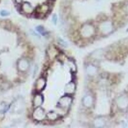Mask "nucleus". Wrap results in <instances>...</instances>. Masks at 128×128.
<instances>
[{"instance_id": "nucleus-7", "label": "nucleus", "mask_w": 128, "mask_h": 128, "mask_svg": "<svg viewBox=\"0 0 128 128\" xmlns=\"http://www.w3.org/2000/svg\"><path fill=\"white\" fill-rule=\"evenodd\" d=\"M75 89V85L74 83L71 82L68 83L65 88V91L67 94H72L74 92Z\"/></svg>"}, {"instance_id": "nucleus-11", "label": "nucleus", "mask_w": 128, "mask_h": 128, "mask_svg": "<svg viewBox=\"0 0 128 128\" xmlns=\"http://www.w3.org/2000/svg\"><path fill=\"white\" fill-rule=\"evenodd\" d=\"M36 30L40 34H41L42 35H45L46 34V31L45 30V29L43 27L41 26H39L36 28Z\"/></svg>"}, {"instance_id": "nucleus-13", "label": "nucleus", "mask_w": 128, "mask_h": 128, "mask_svg": "<svg viewBox=\"0 0 128 128\" xmlns=\"http://www.w3.org/2000/svg\"><path fill=\"white\" fill-rule=\"evenodd\" d=\"M59 43H60V44H61L62 46H64V47H67V43H66L65 41H64V40H63L59 39Z\"/></svg>"}, {"instance_id": "nucleus-8", "label": "nucleus", "mask_w": 128, "mask_h": 128, "mask_svg": "<svg viewBox=\"0 0 128 128\" xmlns=\"http://www.w3.org/2000/svg\"><path fill=\"white\" fill-rule=\"evenodd\" d=\"M29 67V63L25 60L22 59L19 61L18 63V67L21 71H25Z\"/></svg>"}, {"instance_id": "nucleus-6", "label": "nucleus", "mask_w": 128, "mask_h": 128, "mask_svg": "<svg viewBox=\"0 0 128 128\" xmlns=\"http://www.w3.org/2000/svg\"><path fill=\"white\" fill-rule=\"evenodd\" d=\"M43 102V98L42 95L38 94L34 98L33 105L36 107H40L42 104Z\"/></svg>"}, {"instance_id": "nucleus-16", "label": "nucleus", "mask_w": 128, "mask_h": 128, "mask_svg": "<svg viewBox=\"0 0 128 128\" xmlns=\"http://www.w3.org/2000/svg\"><path fill=\"white\" fill-rule=\"evenodd\" d=\"M126 9H127V11H128V5L127 6V7H126Z\"/></svg>"}, {"instance_id": "nucleus-5", "label": "nucleus", "mask_w": 128, "mask_h": 128, "mask_svg": "<svg viewBox=\"0 0 128 128\" xmlns=\"http://www.w3.org/2000/svg\"><path fill=\"white\" fill-rule=\"evenodd\" d=\"M49 5H46V4H43V5L39 6V7L37 8L36 13L38 15H44L49 11Z\"/></svg>"}, {"instance_id": "nucleus-1", "label": "nucleus", "mask_w": 128, "mask_h": 128, "mask_svg": "<svg viewBox=\"0 0 128 128\" xmlns=\"http://www.w3.org/2000/svg\"><path fill=\"white\" fill-rule=\"evenodd\" d=\"M45 117V113L43 109H42L40 107H37V109L35 110L33 113V118L37 121H42Z\"/></svg>"}, {"instance_id": "nucleus-15", "label": "nucleus", "mask_w": 128, "mask_h": 128, "mask_svg": "<svg viewBox=\"0 0 128 128\" xmlns=\"http://www.w3.org/2000/svg\"><path fill=\"white\" fill-rule=\"evenodd\" d=\"M15 1L18 4H22V3L23 2V0H15Z\"/></svg>"}, {"instance_id": "nucleus-2", "label": "nucleus", "mask_w": 128, "mask_h": 128, "mask_svg": "<svg viewBox=\"0 0 128 128\" xmlns=\"http://www.w3.org/2000/svg\"><path fill=\"white\" fill-rule=\"evenodd\" d=\"M72 102V99L69 96H64L62 98L59 102V104L60 107L62 108L68 107L71 105V103Z\"/></svg>"}, {"instance_id": "nucleus-10", "label": "nucleus", "mask_w": 128, "mask_h": 128, "mask_svg": "<svg viewBox=\"0 0 128 128\" xmlns=\"http://www.w3.org/2000/svg\"><path fill=\"white\" fill-rule=\"evenodd\" d=\"M47 116L49 120L54 121V120L56 119L58 116H57L56 113H55V112H49V113L47 115Z\"/></svg>"}, {"instance_id": "nucleus-3", "label": "nucleus", "mask_w": 128, "mask_h": 128, "mask_svg": "<svg viewBox=\"0 0 128 128\" xmlns=\"http://www.w3.org/2000/svg\"><path fill=\"white\" fill-rule=\"evenodd\" d=\"M21 10L23 13L27 14H31L33 12V8L29 2H23L21 5Z\"/></svg>"}, {"instance_id": "nucleus-12", "label": "nucleus", "mask_w": 128, "mask_h": 128, "mask_svg": "<svg viewBox=\"0 0 128 128\" xmlns=\"http://www.w3.org/2000/svg\"><path fill=\"white\" fill-rule=\"evenodd\" d=\"M9 14H10V13L6 10H2L0 12V15L2 17L7 16V15H8Z\"/></svg>"}, {"instance_id": "nucleus-14", "label": "nucleus", "mask_w": 128, "mask_h": 128, "mask_svg": "<svg viewBox=\"0 0 128 128\" xmlns=\"http://www.w3.org/2000/svg\"><path fill=\"white\" fill-rule=\"evenodd\" d=\"M52 21H53L54 24H56L57 21V16L55 14H54L53 16H52Z\"/></svg>"}, {"instance_id": "nucleus-9", "label": "nucleus", "mask_w": 128, "mask_h": 128, "mask_svg": "<svg viewBox=\"0 0 128 128\" xmlns=\"http://www.w3.org/2000/svg\"><path fill=\"white\" fill-rule=\"evenodd\" d=\"M84 104L87 107H90L92 103V98L90 96H87L84 99Z\"/></svg>"}, {"instance_id": "nucleus-4", "label": "nucleus", "mask_w": 128, "mask_h": 128, "mask_svg": "<svg viewBox=\"0 0 128 128\" xmlns=\"http://www.w3.org/2000/svg\"><path fill=\"white\" fill-rule=\"evenodd\" d=\"M46 86V80L44 78H39L36 83V89L38 92L43 90Z\"/></svg>"}]
</instances>
